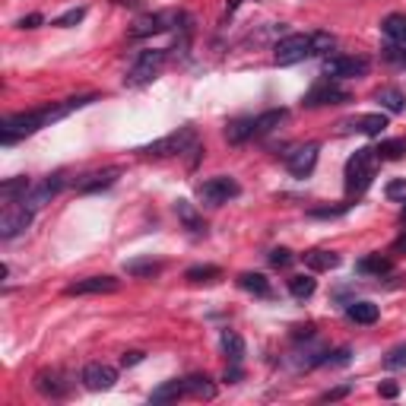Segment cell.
Segmentation results:
<instances>
[{
	"label": "cell",
	"instance_id": "cell-37",
	"mask_svg": "<svg viewBox=\"0 0 406 406\" xmlns=\"http://www.w3.org/2000/svg\"><path fill=\"white\" fill-rule=\"evenodd\" d=\"M384 368H387V372L406 368V343H403V346H393V349L387 352V356H384Z\"/></svg>",
	"mask_w": 406,
	"mask_h": 406
},
{
	"label": "cell",
	"instance_id": "cell-17",
	"mask_svg": "<svg viewBox=\"0 0 406 406\" xmlns=\"http://www.w3.org/2000/svg\"><path fill=\"white\" fill-rule=\"evenodd\" d=\"M35 387L45 393V397H64L70 391V381L61 378V372H38L35 375Z\"/></svg>",
	"mask_w": 406,
	"mask_h": 406
},
{
	"label": "cell",
	"instance_id": "cell-47",
	"mask_svg": "<svg viewBox=\"0 0 406 406\" xmlns=\"http://www.w3.org/2000/svg\"><path fill=\"white\" fill-rule=\"evenodd\" d=\"M292 337H296V340H308V337H314V324H305V327H302V324H298V327H292Z\"/></svg>",
	"mask_w": 406,
	"mask_h": 406
},
{
	"label": "cell",
	"instance_id": "cell-19",
	"mask_svg": "<svg viewBox=\"0 0 406 406\" xmlns=\"http://www.w3.org/2000/svg\"><path fill=\"white\" fill-rule=\"evenodd\" d=\"M286 117H289V111H286V108H270V111H263V115H257L254 117V137H263V133L276 131Z\"/></svg>",
	"mask_w": 406,
	"mask_h": 406
},
{
	"label": "cell",
	"instance_id": "cell-33",
	"mask_svg": "<svg viewBox=\"0 0 406 406\" xmlns=\"http://www.w3.org/2000/svg\"><path fill=\"white\" fill-rule=\"evenodd\" d=\"M375 152H378V159H403L406 140H403V137H397V140H381Z\"/></svg>",
	"mask_w": 406,
	"mask_h": 406
},
{
	"label": "cell",
	"instance_id": "cell-43",
	"mask_svg": "<svg viewBox=\"0 0 406 406\" xmlns=\"http://www.w3.org/2000/svg\"><path fill=\"white\" fill-rule=\"evenodd\" d=\"M42 22H45V16H42V13H29V16H22V20L16 22V26H20V29H38Z\"/></svg>",
	"mask_w": 406,
	"mask_h": 406
},
{
	"label": "cell",
	"instance_id": "cell-42",
	"mask_svg": "<svg viewBox=\"0 0 406 406\" xmlns=\"http://www.w3.org/2000/svg\"><path fill=\"white\" fill-rule=\"evenodd\" d=\"M384 194H387V200H406V181L403 178L391 181V184L384 187Z\"/></svg>",
	"mask_w": 406,
	"mask_h": 406
},
{
	"label": "cell",
	"instance_id": "cell-36",
	"mask_svg": "<svg viewBox=\"0 0 406 406\" xmlns=\"http://www.w3.org/2000/svg\"><path fill=\"white\" fill-rule=\"evenodd\" d=\"M381 57H384L387 64H393V67H406V48L397 42H387L384 48H381Z\"/></svg>",
	"mask_w": 406,
	"mask_h": 406
},
{
	"label": "cell",
	"instance_id": "cell-3",
	"mask_svg": "<svg viewBox=\"0 0 406 406\" xmlns=\"http://www.w3.org/2000/svg\"><path fill=\"white\" fill-rule=\"evenodd\" d=\"M45 127V117H42V108L38 111H22V115H10L0 121V140L3 143H13L20 137H29V133L42 131Z\"/></svg>",
	"mask_w": 406,
	"mask_h": 406
},
{
	"label": "cell",
	"instance_id": "cell-46",
	"mask_svg": "<svg viewBox=\"0 0 406 406\" xmlns=\"http://www.w3.org/2000/svg\"><path fill=\"white\" fill-rule=\"evenodd\" d=\"M222 381H226V384H238V381H241V368H238V362H232V368H226Z\"/></svg>",
	"mask_w": 406,
	"mask_h": 406
},
{
	"label": "cell",
	"instance_id": "cell-1",
	"mask_svg": "<svg viewBox=\"0 0 406 406\" xmlns=\"http://www.w3.org/2000/svg\"><path fill=\"white\" fill-rule=\"evenodd\" d=\"M375 172H378V152L375 150H358L356 156H349L346 162V194L358 197L372 187Z\"/></svg>",
	"mask_w": 406,
	"mask_h": 406
},
{
	"label": "cell",
	"instance_id": "cell-27",
	"mask_svg": "<svg viewBox=\"0 0 406 406\" xmlns=\"http://www.w3.org/2000/svg\"><path fill=\"white\" fill-rule=\"evenodd\" d=\"M238 286L245 292H251V296H257V298H267L270 296V280L263 273H251V270H248V273L238 276Z\"/></svg>",
	"mask_w": 406,
	"mask_h": 406
},
{
	"label": "cell",
	"instance_id": "cell-22",
	"mask_svg": "<svg viewBox=\"0 0 406 406\" xmlns=\"http://www.w3.org/2000/svg\"><path fill=\"white\" fill-rule=\"evenodd\" d=\"M305 263H308V270H314V273H321V270H337L340 267V254L324 251V248H314V251L305 254Z\"/></svg>",
	"mask_w": 406,
	"mask_h": 406
},
{
	"label": "cell",
	"instance_id": "cell-50",
	"mask_svg": "<svg viewBox=\"0 0 406 406\" xmlns=\"http://www.w3.org/2000/svg\"><path fill=\"white\" fill-rule=\"evenodd\" d=\"M403 203H406V200H403ZM403 219H406V207H403Z\"/></svg>",
	"mask_w": 406,
	"mask_h": 406
},
{
	"label": "cell",
	"instance_id": "cell-12",
	"mask_svg": "<svg viewBox=\"0 0 406 406\" xmlns=\"http://www.w3.org/2000/svg\"><path fill=\"white\" fill-rule=\"evenodd\" d=\"M121 282L115 276H89V280H80L73 286H67V296H108V292H117Z\"/></svg>",
	"mask_w": 406,
	"mask_h": 406
},
{
	"label": "cell",
	"instance_id": "cell-28",
	"mask_svg": "<svg viewBox=\"0 0 406 406\" xmlns=\"http://www.w3.org/2000/svg\"><path fill=\"white\" fill-rule=\"evenodd\" d=\"M381 29H384L387 42H397L406 48V16L403 13H391L384 22H381Z\"/></svg>",
	"mask_w": 406,
	"mask_h": 406
},
{
	"label": "cell",
	"instance_id": "cell-40",
	"mask_svg": "<svg viewBox=\"0 0 406 406\" xmlns=\"http://www.w3.org/2000/svg\"><path fill=\"white\" fill-rule=\"evenodd\" d=\"M349 393H352V384H337V387H331V391H324L321 400L324 403H333V400H343V397H349Z\"/></svg>",
	"mask_w": 406,
	"mask_h": 406
},
{
	"label": "cell",
	"instance_id": "cell-41",
	"mask_svg": "<svg viewBox=\"0 0 406 406\" xmlns=\"http://www.w3.org/2000/svg\"><path fill=\"white\" fill-rule=\"evenodd\" d=\"M349 356H352V349L349 346H343V349H337L331 356V352H327V356H324V365H331V368H337V365H346L349 362Z\"/></svg>",
	"mask_w": 406,
	"mask_h": 406
},
{
	"label": "cell",
	"instance_id": "cell-24",
	"mask_svg": "<svg viewBox=\"0 0 406 406\" xmlns=\"http://www.w3.org/2000/svg\"><path fill=\"white\" fill-rule=\"evenodd\" d=\"M181 397H187L184 378H181V381H168V384L156 387V391L150 393V403H172V400H181Z\"/></svg>",
	"mask_w": 406,
	"mask_h": 406
},
{
	"label": "cell",
	"instance_id": "cell-16",
	"mask_svg": "<svg viewBox=\"0 0 406 406\" xmlns=\"http://www.w3.org/2000/svg\"><path fill=\"white\" fill-rule=\"evenodd\" d=\"M121 178V168L111 166V168H102V172H92V175H83V178L76 181V191L80 194H92V191H102V187H111L115 181Z\"/></svg>",
	"mask_w": 406,
	"mask_h": 406
},
{
	"label": "cell",
	"instance_id": "cell-10",
	"mask_svg": "<svg viewBox=\"0 0 406 406\" xmlns=\"http://www.w3.org/2000/svg\"><path fill=\"white\" fill-rule=\"evenodd\" d=\"M162 61H166V51H143V55H140V61L133 64V70L127 73L124 83L127 86H143V83H150V80H156Z\"/></svg>",
	"mask_w": 406,
	"mask_h": 406
},
{
	"label": "cell",
	"instance_id": "cell-14",
	"mask_svg": "<svg viewBox=\"0 0 406 406\" xmlns=\"http://www.w3.org/2000/svg\"><path fill=\"white\" fill-rule=\"evenodd\" d=\"M115 381H117V372L105 362H89L83 368V384L89 387V391H111Z\"/></svg>",
	"mask_w": 406,
	"mask_h": 406
},
{
	"label": "cell",
	"instance_id": "cell-11",
	"mask_svg": "<svg viewBox=\"0 0 406 406\" xmlns=\"http://www.w3.org/2000/svg\"><path fill=\"white\" fill-rule=\"evenodd\" d=\"M317 152H321V146H317V143L296 146V150L286 156V166H289V172L296 175V178H308V175L314 172V166H317Z\"/></svg>",
	"mask_w": 406,
	"mask_h": 406
},
{
	"label": "cell",
	"instance_id": "cell-34",
	"mask_svg": "<svg viewBox=\"0 0 406 406\" xmlns=\"http://www.w3.org/2000/svg\"><path fill=\"white\" fill-rule=\"evenodd\" d=\"M124 270H127V276H156V273H162V263L159 261H131V263H124Z\"/></svg>",
	"mask_w": 406,
	"mask_h": 406
},
{
	"label": "cell",
	"instance_id": "cell-30",
	"mask_svg": "<svg viewBox=\"0 0 406 406\" xmlns=\"http://www.w3.org/2000/svg\"><path fill=\"white\" fill-rule=\"evenodd\" d=\"M219 346H222V352L229 356V362H241V358H245V340H241L235 331H222Z\"/></svg>",
	"mask_w": 406,
	"mask_h": 406
},
{
	"label": "cell",
	"instance_id": "cell-21",
	"mask_svg": "<svg viewBox=\"0 0 406 406\" xmlns=\"http://www.w3.org/2000/svg\"><path fill=\"white\" fill-rule=\"evenodd\" d=\"M184 384H187V397H197V400H213L216 397V384L207 378V375H187Z\"/></svg>",
	"mask_w": 406,
	"mask_h": 406
},
{
	"label": "cell",
	"instance_id": "cell-48",
	"mask_svg": "<svg viewBox=\"0 0 406 406\" xmlns=\"http://www.w3.org/2000/svg\"><path fill=\"white\" fill-rule=\"evenodd\" d=\"M391 251H393V254H406V232L400 235L397 241H393V245H391Z\"/></svg>",
	"mask_w": 406,
	"mask_h": 406
},
{
	"label": "cell",
	"instance_id": "cell-25",
	"mask_svg": "<svg viewBox=\"0 0 406 406\" xmlns=\"http://www.w3.org/2000/svg\"><path fill=\"white\" fill-rule=\"evenodd\" d=\"M254 137V117H235L226 127V140L229 143H245V140Z\"/></svg>",
	"mask_w": 406,
	"mask_h": 406
},
{
	"label": "cell",
	"instance_id": "cell-23",
	"mask_svg": "<svg viewBox=\"0 0 406 406\" xmlns=\"http://www.w3.org/2000/svg\"><path fill=\"white\" fill-rule=\"evenodd\" d=\"M29 187H32L29 178H10V181L0 184V200H3V203H22V197L29 194Z\"/></svg>",
	"mask_w": 406,
	"mask_h": 406
},
{
	"label": "cell",
	"instance_id": "cell-13",
	"mask_svg": "<svg viewBox=\"0 0 406 406\" xmlns=\"http://www.w3.org/2000/svg\"><path fill=\"white\" fill-rule=\"evenodd\" d=\"M61 187H64V175H51V178L42 181V184L29 187V194L22 197V203H26L29 210H38V207H45V203H51V197H55Z\"/></svg>",
	"mask_w": 406,
	"mask_h": 406
},
{
	"label": "cell",
	"instance_id": "cell-45",
	"mask_svg": "<svg viewBox=\"0 0 406 406\" xmlns=\"http://www.w3.org/2000/svg\"><path fill=\"white\" fill-rule=\"evenodd\" d=\"M378 393H381L384 400H393V397L400 393V387L393 384V381H384V384H378Z\"/></svg>",
	"mask_w": 406,
	"mask_h": 406
},
{
	"label": "cell",
	"instance_id": "cell-31",
	"mask_svg": "<svg viewBox=\"0 0 406 406\" xmlns=\"http://www.w3.org/2000/svg\"><path fill=\"white\" fill-rule=\"evenodd\" d=\"M314 289H317V280H314V276H308V273H298V276H292V280H289V292L296 298H311V296H314Z\"/></svg>",
	"mask_w": 406,
	"mask_h": 406
},
{
	"label": "cell",
	"instance_id": "cell-39",
	"mask_svg": "<svg viewBox=\"0 0 406 406\" xmlns=\"http://www.w3.org/2000/svg\"><path fill=\"white\" fill-rule=\"evenodd\" d=\"M296 261V254H292L289 248H273L270 251V263H273L276 270H282V267H289V263Z\"/></svg>",
	"mask_w": 406,
	"mask_h": 406
},
{
	"label": "cell",
	"instance_id": "cell-18",
	"mask_svg": "<svg viewBox=\"0 0 406 406\" xmlns=\"http://www.w3.org/2000/svg\"><path fill=\"white\" fill-rule=\"evenodd\" d=\"M375 102H378L387 115H403L406 111V96L397 86H381V89L375 92Z\"/></svg>",
	"mask_w": 406,
	"mask_h": 406
},
{
	"label": "cell",
	"instance_id": "cell-2",
	"mask_svg": "<svg viewBox=\"0 0 406 406\" xmlns=\"http://www.w3.org/2000/svg\"><path fill=\"white\" fill-rule=\"evenodd\" d=\"M197 143V131L194 127H178V131H172L168 137L156 140V143L143 146V156H156V159H166V156H181V152H187L191 146Z\"/></svg>",
	"mask_w": 406,
	"mask_h": 406
},
{
	"label": "cell",
	"instance_id": "cell-49",
	"mask_svg": "<svg viewBox=\"0 0 406 406\" xmlns=\"http://www.w3.org/2000/svg\"><path fill=\"white\" fill-rule=\"evenodd\" d=\"M117 3H121V7H137L140 0H117Z\"/></svg>",
	"mask_w": 406,
	"mask_h": 406
},
{
	"label": "cell",
	"instance_id": "cell-9",
	"mask_svg": "<svg viewBox=\"0 0 406 406\" xmlns=\"http://www.w3.org/2000/svg\"><path fill=\"white\" fill-rule=\"evenodd\" d=\"M343 102H349V92L340 89V86L333 83L331 76H327L324 83H317L314 89H311L308 96L302 99L305 108H321V105H343Z\"/></svg>",
	"mask_w": 406,
	"mask_h": 406
},
{
	"label": "cell",
	"instance_id": "cell-44",
	"mask_svg": "<svg viewBox=\"0 0 406 406\" xmlns=\"http://www.w3.org/2000/svg\"><path fill=\"white\" fill-rule=\"evenodd\" d=\"M140 362H143V352L140 349H131L121 356V365H124V368H133V365H140Z\"/></svg>",
	"mask_w": 406,
	"mask_h": 406
},
{
	"label": "cell",
	"instance_id": "cell-32",
	"mask_svg": "<svg viewBox=\"0 0 406 406\" xmlns=\"http://www.w3.org/2000/svg\"><path fill=\"white\" fill-rule=\"evenodd\" d=\"M222 276V270L216 267V263H197V267H191L184 273V280L187 282H213V280H219Z\"/></svg>",
	"mask_w": 406,
	"mask_h": 406
},
{
	"label": "cell",
	"instance_id": "cell-26",
	"mask_svg": "<svg viewBox=\"0 0 406 406\" xmlns=\"http://www.w3.org/2000/svg\"><path fill=\"white\" fill-rule=\"evenodd\" d=\"M378 305L375 302H349L346 305V317L349 321H356V324H375L378 321Z\"/></svg>",
	"mask_w": 406,
	"mask_h": 406
},
{
	"label": "cell",
	"instance_id": "cell-7",
	"mask_svg": "<svg viewBox=\"0 0 406 406\" xmlns=\"http://www.w3.org/2000/svg\"><path fill=\"white\" fill-rule=\"evenodd\" d=\"M32 213L26 203H7V210L0 213V238H16L20 232H26L32 226Z\"/></svg>",
	"mask_w": 406,
	"mask_h": 406
},
{
	"label": "cell",
	"instance_id": "cell-35",
	"mask_svg": "<svg viewBox=\"0 0 406 406\" xmlns=\"http://www.w3.org/2000/svg\"><path fill=\"white\" fill-rule=\"evenodd\" d=\"M337 48V38L331 32H314L311 35V55H331Z\"/></svg>",
	"mask_w": 406,
	"mask_h": 406
},
{
	"label": "cell",
	"instance_id": "cell-5",
	"mask_svg": "<svg viewBox=\"0 0 406 406\" xmlns=\"http://www.w3.org/2000/svg\"><path fill=\"white\" fill-rule=\"evenodd\" d=\"M305 57H311V35H286L273 45V64H280V67L298 64Z\"/></svg>",
	"mask_w": 406,
	"mask_h": 406
},
{
	"label": "cell",
	"instance_id": "cell-6",
	"mask_svg": "<svg viewBox=\"0 0 406 406\" xmlns=\"http://www.w3.org/2000/svg\"><path fill=\"white\" fill-rule=\"evenodd\" d=\"M181 20H184V13H175V10H168V13H146V16H140V20L133 22L131 38H146V35H159V32H166V29L178 26Z\"/></svg>",
	"mask_w": 406,
	"mask_h": 406
},
{
	"label": "cell",
	"instance_id": "cell-4",
	"mask_svg": "<svg viewBox=\"0 0 406 406\" xmlns=\"http://www.w3.org/2000/svg\"><path fill=\"white\" fill-rule=\"evenodd\" d=\"M241 187L235 178H229V175H219V178H210L203 181V184L197 187V200L203 203V207H222V203H229L232 197H238Z\"/></svg>",
	"mask_w": 406,
	"mask_h": 406
},
{
	"label": "cell",
	"instance_id": "cell-29",
	"mask_svg": "<svg viewBox=\"0 0 406 406\" xmlns=\"http://www.w3.org/2000/svg\"><path fill=\"white\" fill-rule=\"evenodd\" d=\"M175 213H178V219L184 222V226L191 229V232H197V235H200V232H207V222L200 219L197 210H194L191 203H187V200H178V203H175Z\"/></svg>",
	"mask_w": 406,
	"mask_h": 406
},
{
	"label": "cell",
	"instance_id": "cell-8",
	"mask_svg": "<svg viewBox=\"0 0 406 406\" xmlns=\"http://www.w3.org/2000/svg\"><path fill=\"white\" fill-rule=\"evenodd\" d=\"M372 64L365 57H327L324 61V76L331 80H356V76H365Z\"/></svg>",
	"mask_w": 406,
	"mask_h": 406
},
{
	"label": "cell",
	"instance_id": "cell-15",
	"mask_svg": "<svg viewBox=\"0 0 406 406\" xmlns=\"http://www.w3.org/2000/svg\"><path fill=\"white\" fill-rule=\"evenodd\" d=\"M387 127V115H356V117H346L340 121V131H358V133H368V137H381V131Z\"/></svg>",
	"mask_w": 406,
	"mask_h": 406
},
{
	"label": "cell",
	"instance_id": "cell-38",
	"mask_svg": "<svg viewBox=\"0 0 406 406\" xmlns=\"http://www.w3.org/2000/svg\"><path fill=\"white\" fill-rule=\"evenodd\" d=\"M86 20V7H76V10H67L64 16H57L55 20V26H61V29H70V26H76V22H83Z\"/></svg>",
	"mask_w": 406,
	"mask_h": 406
},
{
	"label": "cell",
	"instance_id": "cell-20",
	"mask_svg": "<svg viewBox=\"0 0 406 406\" xmlns=\"http://www.w3.org/2000/svg\"><path fill=\"white\" fill-rule=\"evenodd\" d=\"M356 270L362 276H384V273H391V270H393V261H391V257H381V254H368V257H362V261L356 263Z\"/></svg>",
	"mask_w": 406,
	"mask_h": 406
}]
</instances>
